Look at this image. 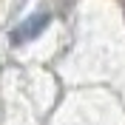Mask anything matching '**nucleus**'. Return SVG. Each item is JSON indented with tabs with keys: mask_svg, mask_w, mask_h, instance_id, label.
<instances>
[{
	"mask_svg": "<svg viewBox=\"0 0 125 125\" xmlns=\"http://www.w3.org/2000/svg\"><path fill=\"white\" fill-rule=\"evenodd\" d=\"M48 20H51L48 14H31V17H26L23 23H17L14 29L9 31V40H11V46H23V43H31L34 37H40V34L46 31Z\"/></svg>",
	"mask_w": 125,
	"mask_h": 125,
	"instance_id": "1",
	"label": "nucleus"
}]
</instances>
